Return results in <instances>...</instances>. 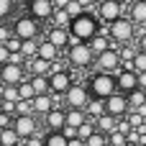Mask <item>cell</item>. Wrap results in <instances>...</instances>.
<instances>
[{
    "mask_svg": "<svg viewBox=\"0 0 146 146\" xmlns=\"http://www.w3.org/2000/svg\"><path fill=\"white\" fill-rule=\"evenodd\" d=\"M69 33H72L74 44H90L100 33V18H98V13H82L80 18H74L69 23Z\"/></svg>",
    "mask_w": 146,
    "mask_h": 146,
    "instance_id": "cell-1",
    "label": "cell"
},
{
    "mask_svg": "<svg viewBox=\"0 0 146 146\" xmlns=\"http://www.w3.org/2000/svg\"><path fill=\"white\" fill-rule=\"evenodd\" d=\"M87 90H90V98H98V100H108L110 95L118 92V80L115 74H108V72H95L87 82Z\"/></svg>",
    "mask_w": 146,
    "mask_h": 146,
    "instance_id": "cell-2",
    "label": "cell"
},
{
    "mask_svg": "<svg viewBox=\"0 0 146 146\" xmlns=\"http://www.w3.org/2000/svg\"><path fill=\"white\" fill-rule=\"evenodd\" d=\"M108 36H110L113 44L126 46V44H131V38L136 36V23H133L131 18H121V21H115V23L108 26Z\"/></svg>",
    "mask_w": 146,
    "mask_h": 146,
    "instance_id": "cell-3",
    "label": "cell"
},
{
    "mask_svg": "<svg viewBox=\"0 0 146 146\" xmlns=\"http://www.w3.org/2000/svg\"><path fill=\"white\" fill-rule=\"evenodd\" d=\"M90 90H87V85H74L67 95H64V105H67V110H87V105H90Z\"/></svg>",
    "mask_w": 146,
    "mask_h": 146,
    "instance_id": "cell-4",
    "label": "cell"
},
{
    "mask_svg": "<svg viewBox=\"0 0 146 146\" xmlns=\"http://www.w3.org/2000/svg\"><path fill=\"white\" fill-rule=\"evenodd\" d=\"M38 21H33L31 15H21L15 23H13V33L21 38V41H36L38 36Z\"/></svg>",
    "mask_w": 146,
    "mask_h": 146,
    "instance_id": "cell-5",
    "label": "cell"
},
{
    "mask_svg": "<svg viewBox=\"0 0 146 146\" xmlns=\"http://www.w3.org/2000/svg\"><path fill=\"white\" fill-rule=\"evenodd\" d=\"M95 64H98V69L100 72H108V74H118L121 69H123V59H121V51L113 46V49H108L105 54H100L98 59H95Z\"/></svg>",
    "mask_w": 146,
    "mask_h": 146,
    "instance_id": "cell-6",
    "label": "cell"
},
{
    "mask_svg": "<svg viewBox=\"0 0 146 146\" xmlns=\"http://www.w3.org/2000/svg\"><path fill=\"white\" fill-rule=\"evenodd\" d=\"M105 113L108 115H113V118H128V113H131V105H128V95H123V92H115V95H110L108 100H105Z\"/></svg>",
    "mask_w": 146,
    "mask_h": 146,
    "instance_id": "cell-7",
    "label": "cell"
},
{
    "mask_svg": "<svg viewBox=\"0 0 146 146\" xmlns=\"http://www.w3.org/2000/svg\"><path fill=\"white\" fill-rule=\"evenodd\" d=\"M13 131H15L23 141L38 136V133H36V131H38V121H36V115H15V118H13Z\"/></svg>",
    "mask_w": 146,
    "mask_h": 146,
    "instance_id": "cell-8",
    "label": "cell"
},
{
    "mask_svg": "<svg viewBox=\"0 0 146 146\" xmlns=\"http://www.w3.org/2000/svg\"><path fill=\"white\" fill-rule=\"evenodd\" d=\"M95 59H98V56L92 54V49H90L87 44H74V46L69 49V64H72V67L85 69V67H90Z\"/></svg>",
    "mask_w": 146,
    "mask_h": 146,
    "instance_id": "cell-9",
    "label": "cell"
},
{
    "mask_svg": "<svg viewBox=\"0 0 146 146\" xmlns=\"http://www.w3.org/2000/svg\"><path fill=\"white\" fill-rule=\"evenodd\" d=\"M98 18L105 21L108 26L115 23V21H121V18H123V5H121V0H103V3H98Z\"/></svg>",
    "mask_w": 146,
    "mask_h": 146,
    "instance_id": "cell-10",
    "label": "cell"
},
{
    "mask_svg": "<svg viewBox=\"0 0 146 146\" xmlns=\"http://www.w3.org/2000/svg\"><path fill=\"white\" fill-rule=\"evenodd\" d=\"M49 82H51V95H54V98H56V95H62V98H64V95L77 85V82L72 80V72H69V69H67V72L49 74Z\"/></svg>",
    "mask_w": 146,
    "mask_h": 146,
    "instance_id": "cell-11",
    "label": "cell"
},
{
    "mask_svg": "<svg viewBox=\"0 0 146 146\" xmlns=\"http://www.w3.org/2000/svg\"><path fill=\"white\" fill-rule=\"evenodd\" d=\"M26 74H28V69H26V67L5 64V67L0 69V82H3V85H13V87H18L21 82H26Z\"/></svg>",
    "mask_w": 146,
    "mask_h": 146,
    "instance_id": "cell-12",
    "label": "cell"
},
{
    "mask_svg": "<svg viewBox=\"0 0 146 146\" xmlns=\"http://www.w3.org/2000/svg\"><path fill=\"white\" fill-rule=\"evenodd\" d=\"M28 15L33 18V21H49L51 15H54V0H31L28 5Z\"/></svg>",
    "mask_w": 146,
    "mask_h": 146,
    "instance_id": "cell-13",
    "label": "cell"
},
{
    "mask_svg": "<svg viewBox=\"0 0 146 146\" xmlns=\"http://www.w3.org/2000/svg\"><path fill=\"white\" fill-rule=\"evenodd\" d=\"M115 80H118V92H123V95H131V92L141 90L139 87V74L133 69H121L115 74Z\"/></svg>",
    "mask_w": 146,
    "mask_h": 146,
    "instance_id": "cell-14",
    "label": "cell"
},
{
    "mask_svg": "<svg viewBox=\"0 0 146 146\" xmlns=\"http://www.w3.org/2000/svg\"><path fill=\"white\" fill-rule=\"evenodd\" d=\"M46 41H51L56 49H72L74 46V38H72V33H69V28H49V36H46Z\"/></svg>",
    "mask_w": 146,
    "mask_h": 146,
    "instance_id": "cell-15",
    "label": "cell"
},
{
    "mask_svg": "<svg viewBox=\"0 0 146 146\" xmlns=\"http://www.w3.org/2000/svg\"><path fill=\"white\" fill-rule=\"evenodd\" d=\"M44 121H46V128H49L51 133L64 131V128H67V108H54Z\"/></svg>",
    "mask_w": 146,
    "mask_h": 146,
    "instance_id": "cell-16",
    "label": "cell"
},
{
    "mask_svg": "<svg viewBox=\"0 0 146 146\" xmlns=\"http://www.w3.org/2000/svg\"><path fill=\"white\" fill-rule=\"evenodd\" d=\"M54 103H56L54 95H36L33 98V115H44L46 118L54 110Z\"/></svg>",
    "mask_w": 146,
    "mask_h": 146,
    "instance_id": "cell-17",
    "label": "cell"
},
{
    "mask_svg": "<svg viewBox=\"0 0 146 146\" xmlns=\"http://www.w3.org/2000/svg\"><path fill=\"white\" fill-rule=\"evenodd\" d=\"M90 49H92V54L95 56H100V54H105L108 49H113V41H110V36H108V31H100L90 44H87Z\"/></svg>",
    "mask_w": 146,
    "mask_h": 146,
    "instance_id": "cell-18",
    "label": "cell"
},
{
    "mask_svg": "<svg viewBox=\"0 0 146 146\" xmlns=\"http://www.w3.org/2000/svg\"><path fill=\"white\" fill-rule=\"evenodd\" d=\"M38 59H44V62L54 64V62L59 59V49H56L51 41H41V46H38Z\"/></svg>",
    "mask_w": 146,
    "mask_h": 146,
    "instance_id": "cell-19",
    "label": "cell"
},
{
    "mask_svg": "<svg viewBox=\"0 0 146 146\" xmlns=\"http://www.w3.org/2000/svg\"><path fill=\"white\" fill-rule=\"evenodd\" d=\"M95 126H98V131L100 133H105V136H110V133H115L118 131V118H113V115H103V118H98L95 121Z\"/></svg>",
    "mask_w": 146,
    "mask_h": 146,
    "instance_id": "cell-20",
    "label": "cell"
},
{
    "mask_svg": "<svg viewBox=\"0 0 146 146\" xmlns=\"http://www.w3.org/2000/svg\"><path fill=\"white\" fill-rule=\"evenodd\" d=\"M87 121H90V115L85 110H67V126H72V128H82Z\"/></svg>",
    "mask_w": 146,
    "mask_h": 146,
    "instance_id": "cell-21",
    "label": "cell"
},
{
    "mask_svg": "<svg viewBox=\"0 0 146 146\" xmlns=\"http://www.w3.org/2000/svg\"><path fill=\"white\" fill-rule=\"evenodd\" d=\"M128 13H131L128 18H131L133 23H146V3H141V0H133Z\"/></svg>",
    "mask_w": 146,
    "mask_h": 146,
    "instance_id": "cell-22",
    "label": "cell"
},
{
    "mask_svg": "<svg viewBox=\"0 0 146 146\" xmlns=\"http://www.w3.org/2000/svg\"><path fill=\"white\" fill-rule=\"evenodd\" d=\"M85 113L90 115V121H98V118H103V115H105V100H98V98H92Z\"/></svg>",
    "mask_w": 146,
    "mask_h": 146,
    "instance_id": "cell-23",
    "label": "cell"
},
{
    "mask_svg": "<svg viewBox=\"0 0 146 146\" xmlns=\"http://www.w3.org/2000/svg\"><path fill=\"white\" fill-rule=\"evenodd\" d=\"M28 80H31L36 95H51V82H49V77H28Z\"/></svg>",
    "mask_w": 146,
    "mask_h": 146,
    "instance_id": "cell-24",
    "label": "cell"
},
{
    "mask_svg": "<svg viewBox=\"0 0 146 146\" xmlns=\"http://www.w3.org/2000/svg\"><path fill=\"white\" fill-rule=\"evenodd\" d=\"M128 105H131V110H141V108H146V90L131 92V95H128Z\"/></svg>",
    "mask_w": 146,
    "mask_h": 146,
    "instance_id": "cell-25",
    "label": "cell"
},
{
    "mask_svg": "<svg viewBox=\"0 0 146 146\" xmlns=\"http://www.w3.org/2000/svg\"><path fill=\"white\" fill-rule=\"evenodd\" d=\"M69 23H72V18L67 15V10H54V15H51V28H69Z\"/></svg>",
    "mask_w": 146,
    "mask_h": 146,
    "instance_id": "cell-26",
    "label": "cell"
},
{
    "mask_svg": "<svg viewBox=\"0 0 146 146\" xmlns=\"http://www.w3.org/2000/svg\"><path fill=\"white\" fill-rule=\"evenodd\" d=\"M18 141H21V136L13 131V126L0 131V144H3V146H18Z\"/></svg>",
    "mask_w": 146,
    "mask_h": 146,
    "instance_id": "cell-27",
    "label": "cell"
},
{
    "mask_svg": "<svg viewBox=\"0 0 146 146\" xmlns=\"http://www.w3.org/2000/svg\"><path fill=\"white\" fill-rule=\"evenodd\" d=\"M44 144L46 146H69V139H67L62 131H59V133H51V131H49V133L44 136Z\"/></svg>",
    "mask_w": 146,
    "mask_h": 146,
    "instance_id": "cell-28",
    "label": "cell"
},
{
    "mask_svg": "<svg viewBox=\"0 0 146 146\" xmlns=\"http://www.w3.org/2000/svg\"><path fill=\"white\" fill-rule=\"evenodd\" d=\"M38 41H23V46H21V54L26 56V59H36L38 56Z\"/></svg>",
    "mask_w": 146,
    "mask_h": 146,
    "instance_id": "cell-29",
    "label": "cell"
},
{
    "mask_svg": "<svg viewBox=\"0 0 146 146\" xmlns=\"http://www.w3.org/2000/svg\"><path fill=\"white\" fill-rule=\"evenodd\" d=\"M0 95H3V100H8V103H18V100H21V92H18V87H13V85H3V87H0Z\"/></svg>",
    "mask_w": 146,
    "mask_h": 146,
    "instance_id": "cell-30",
    "label": "cell"
},
{
    "mask_svg": "<svg viewBox=\"0 0 146 146\" xmlns=\"http://www.w3.org/2000/svg\"><path fill=\"white\" fill-rule=\"evenodd\" d=\"M18 92H21V100H33V98H36V90H33L31 80L21 82V85H18Z\"/></svg>",
    "mask_w": 146,
    "mask_h": 146,
    "instance_id": "cell-31",
    "label": "cell"
},
{
    "mask_svg": "<svg viewBox=\"0 0 146 146\" xmlns=\"http://www.w3.org/2000/svg\"><path fill=\"white\" fill-rule=\"evenodd\" d=\"M15 115H33V100H18L15 103Z\"/></svg>",
    "mask_w": 146,
    "mask_h": 146,
    "instance_id": "cell-32",
    "label": "cell"
},
{
    "mask_svg": "<svg viewBox=\"0 0 146 146\" xmlns=\"http://www.w3.org/2000/svg\"><path fill=\"white\" fill-rule=\"evenodd\" d=\"M108 146H128V136L121 133V131H115V133L108 136Z\"/></svg>",
    "mask_w": 146,
    "mask_h": 146,
    "instance_id": "cell-33",
    "label": "cell"
},
{
    "mask_svg": "<svg viewBox=\"0 0 146 146\" xmlns=\"http://www.w3.org/2000/svg\"><path fill=\"white\" fill-rule=\"evenodd\" d=\"M133 72L136 74H146V51H139L133 59Z\"/></svg>",
    "mask_w": 146,
    "mask_h": 146,
    "instance_id": "cell-34",
    "label": "cell"
},
{
    "mask_svg": "<svg viewBox=\"0 0 146 146\" xmlns=\"http://www.w3.org/2000/svg\"><path fill=\"white\" fill-rule=\"evenodd\" d=\"M64 10H67V15H69V18H72V21H74V18H80V15H82V13H85V8H82V5H80V3H77V0H72V3H69V5H67V8H64Z\"/></svg>",
    "mask_w": 146,
    "mask_h": 146,
    "instance_id": "cell-35",
    "label": "cell"
},
{
    "mask_svg": "<svg viewBox=\"0 0 146 146\" xmlns=\"http://www.w3.org/2000/svg\"><path fill=\"white\" fill-rule=\"evenodd\" d=\"M85 144H87V146H108V136L98 131V133H95V136H90Z\"/></svg>",
    "mask_w": 146,
    "mask_h": 146,
    "instance_id": "cell-36",
    "label": "cell"
},
{
    "mask_svg": "<svg viewBox=\"0 0 146 146\" xmlns=\"http://www.w3.org/2000/svg\"><path fill=\"white\" fill-rule=\"evenodd\" d=\"M13 5H15L13 0H0V21H3V18H8V15L13 13Z\"/></svg>",
    "mask_w": 146,
    "mask_h": 146,
    "instance_id": "cell-37",
    "label": "cell"
},
{
    "mask_svg": "<svg viewBox=\"0 0 146 146\" xmlns=\"http://www.w3.org/2000/svg\"><path fill=\"white\" fill-rule=\"evenodd\" d=\"M5 46H8V51H10V54H21V46H23V41H21L18 36H13V38H10Z\"/></svg>",
    "mask_w": 146,
    "mask_h": 146,
    "instance_id": "cell-38",
    "label": "cell"
},
{
    "mask_svg": "<svg viewBox=\"0 0 146 146\" xmlns=\"http://www.w3.org/2000/svg\"><path fill=\"white\" fill-rule=\"evenodd\" d=\"M15 33H13V28H8V26H0V46H5L10 38H13Z\"/></svg>",
    "mask_w": 146,
    "mask_h": 146,
    "instance_id": "cell-39",
    "label": "cell"
},
{
    "mask_svg": "<svg viewBox=\"0 0 146 146\" xmlns=\"http://www.w3.org/2000/svg\"><path fill=\"white\" fill-rule=\"evenodd\" d=\"M0 113H5V115H10V118H13V115H15V103L3 100V110H0Z\"/></svg>",
    "mask_w": 146,
    "mask_h": 146,
    "instance_id": "cell-40",
    "label": "cell"
},
{
    "mask_svg": "<svg viewBox=\"0 0 146 146\" xmlns=\"http://www.w3.org/2000/svg\"><path fill=\"white\" fill-rule=\"evenodd\" d=\"M5 64H10V51H8V46H0V67H5Z\"/></svg>",
    "mask_w": 146,
    "mask_h": 146,
    "instance_id": "cell-41",
    "label": "cell"
},
{
    "mask_svg": "<svg viewBox=\"0 0 146 146\" xmlns=\"http://www.w3.org/2000/svg\"><path fill=\"white\" fill-rule=\"evenodd\" d=\"M10 126H13V118L5 115V113H0V131H3V128H10Z\"/></svg>",
    "mask_w": 146,
    "mask_h": 146,
    "instance_id": "cell-42",
    "label": "cell"
},
{
    "mask_svg": "<svg viewBox=\"0 0 146 146\" xmlns=\"http://www.w3.org/2000/svg\"><path fill=\"white\" fill-rule=\"evenodd\" d=\"M23 146H46V144H44V139H41V136H33V139H28Z\"/></svg>",
    "mask_w": 146,
    "mask_h": 146,
    "instance_id": "cell-43",
    "label": "cell"
},
{
    "mask_svg": "<svg viewBox=\"0 0 146 146\" xmlns=\"http://www.w3.org/2000/svg\"><path fill=\"white\" fill-rule=\"evenodd\" d=\"M139 51H146V31L139 33Z\"/></svg>",
    "mask_w": 146,
    "mask_h": 146,
    "instance_id": "cell-44",
    "label": "cell"
},
{
    "mask_svg": "<svg viewBox=\"0 0 146 146\" xmlns=\"http://www.w3.org/2000/svg\"><path fill=\"white\" fill-rule=\"evenodd\" d=\"M139 87L146 90V74H139Z\"/></svg>",
    "mask_w": 146,
    "mask_h": 146,
    "instance_id": "cell-45",
    "label": "cell"
},
{
    "mask_svg": "<svg viewBox=\"0 0 146 146\" xmlns=\"http://www.w3.org/2000/svg\"><path fill=\"white\" fill-rule=\"evenodd\" d=\"M13 3H26V5H28V3H31V0H13Z\"/></svg>",
    "mask_w": 146,
    "mask_h": 146,
    "instance_id": "cell-46",
    "label": "cell"
},
{
    "mask_svg": "<svg viewBox=\"0 0 146 146\" xmlns=\"http://www.w3.org/2000/svg\"><path fill=\"white\" fill-rule=\"evenodd\" d=\"M0 110H3V95H0Z\"/></svg>",
    "mask_w": 146,
    "mask_h": 146,
    "instance_id": "cell-47",
    "label": "cell"
},
{
    "mask_svg": "<svg viewBox=\"0 0 146 146\" xmlns=\"http://www.w3.org/2000/svg\"><path fill=\"white\" fill-rule=\"evenodd\" d=\"M144 126H146V118H144Z\"/></svg>",
    "mask_w": 146,
    "mask_h": 146,
    "instance_id": "cell-48",
    "label": "cell"
},
{
    "mask_svg": "<svg viewBox=\"0 0 146 146\" xmlns=\"http://www.w3.org/2000/svg\"><path fill=\"white\" fill-rule=\"evenodd\" d=\"M98 3H103V0H98Z\"/></svg>",
    "mask_w": 146,
    "mask_h": 146,
    "instance_id": "cell-49",
    "label": "cell"
},
{
    "mask_svg": "<svg viewBox=\"0 0 146 146\" xmlns=\"http://www.w3.org/2000/svg\"><path fill=\"white\" fill-rule=\"evenodd\" d=\"M141 3H146V0H141Z\"/></svg>",
    "mask_w": 146,
    "mask_h": 146,
    "instance_id": "cell-50",
    "label": "cell"
},
{
    "mask_svg": "<svg viewBox=\"0 0 146 146\" xmlns=\"http://www.w3.org/2000/svg\"><path fill=\"white\" fill-rule=\"evenodd\" d=\"M0 146H3V144H0Z\"/></svg>",
    "mask_w": 146,
    "mask_h": 146,
    "instance_id": "cell-51",
    "label": "cell"
}]
</instances>
